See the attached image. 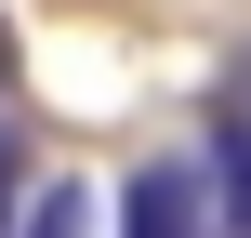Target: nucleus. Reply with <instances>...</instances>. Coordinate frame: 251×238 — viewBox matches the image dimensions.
Wrapping results in <instances>:
<instances>
[{"mask_svg": "<svg viewBox=\"0 0 251 238\" xmlns=\"http://www.w3.org/2000/svg\"><path fill=\"white\" fill-rule=\"evenodd\" d=\"M119 238H212V172L199 159H146L119 185Z\"/></svg>", "mask_w": 251, "mask_h": 238, "instance_id": "obj_1", "label": "nucleus"}, {"mask_svg": "<svg viewBox=\"0 0 251 238\" xmlns=\"http://www.w3.org/2000/svg\"><path fill=\"white\" fill-rule=\"evenodd\" d=\"M13 238H93V185H40Z\"/></svg>", "mask_w": 251, "mask_h": 238, "instance_id": "obj_3", "label": "nucleus"}, {"mask_svg": "<svg viewBox=\"0 0 251 238\" xmlns=\"http://www.w3.org/2000/svg\"><path fill=\"white\" fill-rule=\"evenodd\" d=\"M13 185H26V146L0 132V238H13Z\"/></svg>", "mask_w": 251, "mask_h": 238, "instance_id": "obj_4", "label": "nucleus"}, {"mask_svg": "<svg viewBox=\"0 0 251 238\" xmlns=\"http://www.w3.org/2000/svg\"><path fill=\"white\" fill-rule=\"evenodd\" d=\"M212 212L225 238H251V66L225 79V119H212Z\"/></svg>", "mask_w": 251, "mask_h": 238, "instance_id": "obj_2", "label": "nucleus"}, {"mask_svg": "<svg viewBox=\"0 0 251 238\" xmlns=\"http://www.w3.org/2000/svg\"><path fill=\"white\" fill-rule=\"evenodd\" d=\"M0 93H13V26H0Z\"/></svg>", "mask_w": 251, "mask_h": 238, "instance_id": "obj_5", "label": "nucleus"}]
</instances>
